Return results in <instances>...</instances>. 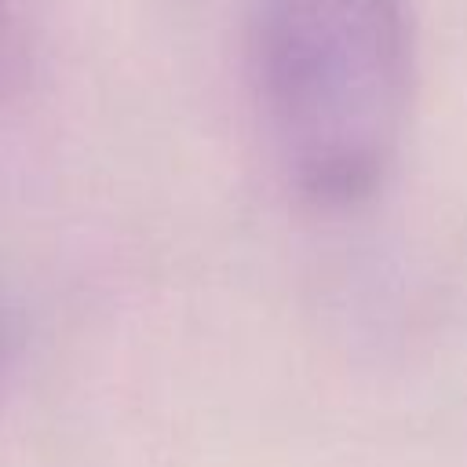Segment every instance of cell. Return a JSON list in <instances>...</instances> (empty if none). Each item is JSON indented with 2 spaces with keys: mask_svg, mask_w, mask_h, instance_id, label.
Segmentation results:
<instances>
[{
  "mask_svg": "<svg viewBox=\"0 0 467 467\" xmlns=\"http://www.w3.org/2000/svg\"><path fill=\"white\" fill-rule=\"evenodd\" d=\"M248 73L288 182L350 204L387 175L412 106L405 0H252Z\"/></svg>",
  "mask_w": 467,
  "mask_h": 467,
  "instance_id": "obj_1",
  "label": "cell"
},
{
  "mask_svg": "<svg viewBox=\"0 0 467 467\" xmlns=\"http://www.w3.org/2000/svg\"><path fill=\"white\" fill-rule=\"evenodd\" d=\"M18 33H22V0H0V99L15 73Z\"/></svg>",
  "mask_w": 467,
  "mask_h": 467,
  "instance_id": "obj_2",
  "label": "cell"
},
{
  "mask_svg": "<svg viewBox=\"0 0 467 467\" xmlns=\"http://www.w3.org/2000/svg\"><path fill=\"white\" fill-rule=\"evenodd\" d=\"M7 343H11V325H7V310H4V303H0V365H4Z\"/></svg>",
  "mask_w": 467,
  "mask_h": 467,
  "instance_id": "obj_3",
  "label": "cell"
}]
</instances>
